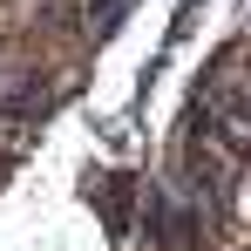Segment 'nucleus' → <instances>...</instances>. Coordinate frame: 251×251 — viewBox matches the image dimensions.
I'll list each match as a JSON object with an SVG mask.
<instances>
[{"label": "nucleus", "instance_id": "obj_1", "mask_svg": "<svg viewBox=\"0 0 251 251\" xmlns=\"http://www.w3.org/2000/svg\"><path fill=\"white\" fill-rule=\"evenodd\" d=\"M88 197L102 204V217H109V231H116V238L129 231V204H143V190H136L129 176H95V183H88Z\"/></svg>", "mask_w": 251, "mask_h": 251}]
</instances>
